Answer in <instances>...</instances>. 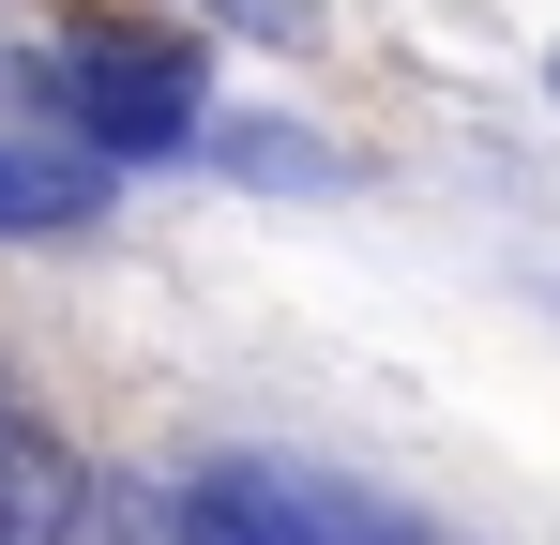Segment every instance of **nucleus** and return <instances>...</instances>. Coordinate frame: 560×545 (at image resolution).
<instances>
[{"mask_svg":"<svg viewBox=\"0 0 560 545\" xmlns=\"http://www.w3.org/2000/svg\"><path fill=\"white\" fill-rule=\"evenodd\" d=\"M0 545H92V469L0 394Z\"/></svg>","mask_w":560,"mask_h":545,"instance_id":"nucleus-3","label":"nucleus"},{"mask_svg":"<svg viewBox=\"0 0 560 545\" xmlns=\"http://www.w3.org/2000/svg\"><path fill=\"white\" fill-rule=\"evenodd\" d=\"M31 91H46V121H61V152H92L106 182L212 137V77H197L183 31H106L92 15V31H61V46H31Z\"/></svg>","mask_w":560,"mask_h":545,"instance_id":"nucleus-1","label":"nucleus"},{"mask_svg":"<svg viewBox=\"0 0 560 545\" xmlns=\"http://www.w3.org/2000/svg\"><path fill=\"white\" fill-rule=\"evenodd\" d=\"M106 228V167L61 137H0V243H77Z\"/></svg>","mask_w":560,"mask_h":545,"instance_id":"nucleus-4","label":"nucleus"},{"mask_svg":"<svg viewBox=\"0 0 560 545\" xmlns=\"http://www.w3.org/2000/svg\"><path fill=\"white\" fill-rule=\"evenodd\" d=\"M152 531L167 545H424V515L349 469H303V454H197V469H167Z\"/></svg>","mask_w":560,"mask_h":545,"instance_id":"nucleus-2","label":"nucleus"}]
</instances>
